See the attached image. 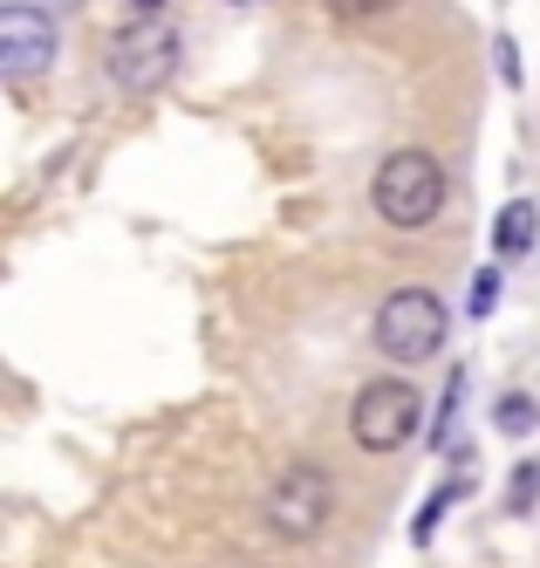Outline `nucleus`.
Masks as SVG:
<instances>
[{"mask_svg":"<svg viewBox=\"0 0 540 568\" xmlns=\"http://www.w3.org/2000/svg\"><path fill=\"white\" fill-rule=\"evenodd\" d=\"M445 199H451L445 165L425 144H404V151H390L384 165L369 172V206H377V220L397 226V233H425L445 213Z\"/></svg>","mask_w":540,"mask_h":568,"instance_id":"f257e3e1","label":"nucleus"},{"mask_svg":"<svg viewBox=\"0 0 540 568\" xmlns=\"http://www.w3.org/2000/svg\"><path fill=\"white\" fill-rule=\"evenodd\" d=\"M445 336H451V308L431 288H390L377 322H369V343L390 363H425V356L445 349Z\"/></svg>","mask_w":540,"mask_h":568,"instance_id":"f03ea898","label":"nucleus"},{"mask_svg":"<svg viewBox=\"0 0 540 568\" xmlns=\"http://www.w3.org/2000/svg\"><path fill=\"white\" fill-rule=\"evenodd\" d=\"M425 432V397L404 377H369L349 404V438L363 453H404L410 438Z\"/></svg>","mask_w":540,"mask_h":568,"instance_id":"7ed1b4c3","label":"nucleus"},{"mask_svg":"<svg viewBox=\"0 0 540 568\" xmlns=\"http://www.w3.org/2000/svg\"><path fill=\"white\" fill-rule=\"evenodd\" d=\"M103 69H110V83H116L123 97H151V90H164V83L179 75V34H172V21L151 14V21L116 28Z\"/></svg>","mask_w":540,"mask_h":568,"instance_id":"20e7f679","label":"nucleus"},{"mask_svg":"<svg viewBox=\"0 0 540 568\" xmlns=\"http://www.w3.org/2000/svg\"><path fill=\"white\" fill-rule=\"evenodd\" d=\"M328 514H336V479H328L322 466L295 459V466H281L274 486H267V527L281 541H315Z\"/></svg>","mask_w":540,"mask_h":568,"instance_id":"39448f33","label":"nucleus"},{"mask_svg":"<svg viewBox=\"0 0 540 568\" xmlns=\"http://www.w3.org/2000/svg\"><path fill=\"white\" fill-rule=\"evenodd\" d=\"M55 55H62L55 21L41 8H28V0H8L0 8V75L8 83H34L41 69H55Z\"/></svg>","mask_w":540,"mask_h":568,"instance_id":"423d86ee","label":"nucleus"},{"mask_svg":"<svg viewBox=\"0 0 540 568\" xmlns=\"http://www.w3.org/2000/svg\"><path fill=\"white\" fill-rule=\"evenodd\" d=\"M533 233H540V206H533V199L500 206V220H492V261H520L533 247Z\"/></svg>","mask_w":540,"mask_h":568,"instance_id":"0eeeda50","label":"nucleus"},{"mask_svg":"<svg viewBox=\"0 0 540 568\" xmlns=\"http://www.w3.org/2000/svg\"><path fill=\"white\" fill-rule=\"evenodd\" d=\"M533 425H540V404H533L527 390H507V397H500V432H507V438H527Z\"/></svg>","mask_w":540,"mask_h":568,"instance_id":"6e6552de","label":"nucleus"},{"mask_svg":"<svg viewBox=\"0 0 540 568\" xmlns=\"http://www.w3.org/2000/svg\"><path fill=\"white\" fill-rule=\"evenodd\" d=\"M459 494H466V479H451L445 494H431V500L418 507V520H410V541H431V535H438V520H445V507L459 500Z\"/></svg>","mask_w":540,"mask_h":568,"instance_id":"1a4fd4ad","label":"nucleus"},{"mask_svg":"<svg viewBox=\"0 0 540 568\" xmlns=\"http://www.w3.org/2000/svg\"><path fill=\"white\" fill-rule=\"evenodd\" d=\"M533 494H540V459H527V466L513 473V494H507V507H513V514H527V507H533Z\"/></svg>","mask_w":540,"mask_h":568,"instance_id":"9d476101","label":"nucleus"},{"mask_svg":"<svg viewBox=\"0 0 540 568\" xmlns=\"http://www.w3.org/2000/svg\"><path fill=\"white\" fill-rule=\"evenodd\" d=\"M492 302H500V267H479L472 274V315H492Z\"/></svg>","mask_w":540,"mask_h":568,"instance_id":"9b49d317","label":"nucleus"},{"mask_svg":"<svg viewBox=\"0 0 540 568\" xmlns=\"http://www.w3.org/2000/svg\"><path fill=\"white\" fill-rule=\"evenodd\" d=\"M328 14H343V21H369V14H384L390 0H322Z\"/></svg>","mask_w":540,"mask_h":568,"instance_id":"f8f14e48","label":"nucleus"},{"mask_svg":"<svg viewBox=\"0 0 540 568\" xmlns=\"http://www.w3.org/2000/svg\"><path fill=\"white\" fill-rule=\"evenodd\" d=\"M131 8H137V14L151 21V14H164V8H172V0H131Z\"/></svg>","mask_w":540,"mask_h":568,"instance_id":"ddd939ff","label":"nucleus"},{"mask_svg":"<svg viewBox=\"0 0 540 568\" xmlns=\"http://www.w3.org/2000/svg\"><path fill=\"white\" fill-rule=\"evenodd\" d=\"M233 8H261V0H233Z\"/></svg>","mask_w":540,"mask_h":568,"instance_id":"4468645a","label":"nucleus"}]
</instances>
